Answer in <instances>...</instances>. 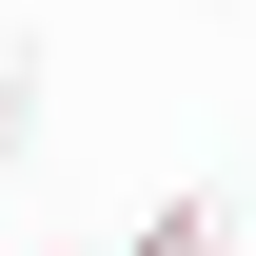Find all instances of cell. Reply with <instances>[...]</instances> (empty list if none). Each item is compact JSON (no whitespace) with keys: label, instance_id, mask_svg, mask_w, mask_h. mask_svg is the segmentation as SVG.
Segmentation results:
<instances>
[{"label":"cell","instance_id":"obj_1","mask_svg":"<svg viewBox=\"0 0 256 256\" xmlns=\"http://www.w3.org/2000/svg\"><path fill=\"white\" fill-rule=\"evenodd\" d=\"M118 256H236V217H217V197H138V236Z\"/></svg>","mask_w":256,"mask_h":256},{"label":"cell","instance_id":"obj_2","mask_svg":"<svg viewBox=\"0 0 256 256\" xmlns=\"http://www.w3.org/2000/svg\"><path fill=\"white\" fill-rule=\"evenodd\" d=\"M20 158H40V79L0 60V178H20Z\"/></svg>","mask_w":256,"mask_h":256}]
</instances>
